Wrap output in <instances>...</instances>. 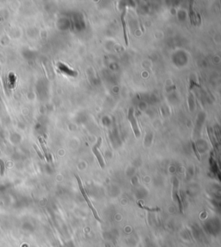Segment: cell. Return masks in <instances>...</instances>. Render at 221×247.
Returning <instances> with one entry per match:
<instances>
[{
  "mask_svg": "<svg viewBox=\"0 0 221 247\" xmlns=\"http://www.w3.org/2000/svg\"><path fill=\"white\" fill-rule=\"evenodd\" d=\"M34 148H35V150H36V152H37V154H38V155L40 156V158H41L42 160H43V159H44V156H43V155H42V154L41 153V151L39 150V149L37 148V146H36L35 144L34 145Z\"/></svg>",
  "mask_w": 221,
  "mask_h": 247,
  "instance_id": "ba28073f",
  "label": "cell"
},
{
  "mask_svg": "<svg viewBox=\"0 0 221 247\" xmlns=\"http://www.w3.org/2000/svg\"><path fill=\"white\" fill-rule=\"evenodd\" d=\"M0 166H1V175L4 174V163L0 160Z\"/></svg>",
  "mask_w": 221,
  "mask_h": 247,
  "instance_id": "30bf717a",
  "label": "cell"
},
{
  "mask_svg": "<svg viewBox=\"0 0 221 247\" xmlns=\"http://www.w3.org/2000/svg\"><path fill=\"white\" fill-rule=\"evenodd\" d=\"M194 14H193V7H192V4H190V19H191V23L192 24H195V22H194Z\"/></svg>",
  "mask_w": 221,
  "mask_h": 247,
  "instance_id": "52a82bcc",
  "label": "cell"
},
{
  "mask_svg": "<svg viewBox=\"0 0 221 247\" xmlns=\"http://www.w3.org/2000/svg\"><path fill=\"white\" fill-rule=\"evenodd\" d=\"M128 118H129V120L130 122L131 123V126L133 128V131H134V133H135V136L136 138H139L141 133H140V131L138 129V126L137 124V122H136V119L134 118V115H133V109L130 108L129 110V115H128Z\"/></svg>",
  "mask_w": 221,
  "mask_h": 247,
  "instance_id": "3957f363",
  "label": "cell"
},
{
  "mask_svg": "<svg viewBox=\"0 0 221 247\" xmlns=\"http://www.w3.org/2000/svg\"><path fill=\"white\" fill-rule=\"evenodd\" d=\"M39 141H40V143H41L42 148L43 151H44V154H45V156H46L47 160V161H50V155H49L48 152H47V148H46V146H45V144H44V142H43V140L41 138H39Z\"/></svg>",
  "mask_w": 221,
  "mask_h": 247,
  "instance_id": "5b68a950",
  "label": "cell"
},
{
  "mask_svg": "<svg viewBox=\"0 0 221 247\" xmlns=\"http://www.w3.org/2000/svg\"><path fill=\"white\" fill-rule=\"evenodd\" d=\"M126 11H123L122 15H121V21H122V25H123V31H124V37H125V45H129V42H128V36H127V29H126V23H125V16Z\"/></svg>",
  "mask_w": 221,
  "mask_h": 247,
  "instance_id": "277c9868",
  "label": "cell"
},
{
  "mask_svg": "<svg viewBox=\"0 0 221 247\" xmlns=\"http://www.w3.org/2000/svg\"><path fill=\"white\" fill-rule=\"evenodd\" d=\"M192 145H193V150H194V152H195V155H196L197 158H198L199 160H200V155H199L198 151H197V150H196V147H195L194 143H192Z\"/></svg>",
  "mask_w": 221,
  "mask_h": 247,
  "instance_id": "9c48e42d",
  "label": "cell"
},
{
  "mask_svg": "<svg viewBox=\"0 0 221 247\" xmlns=\"http://www.w3.org/2000/svg\"><path fill=\"white\" fill-rule=\"evenodd\" d=\"M138 206L142 208V209H145V210H148V211H150V212H156V211H160L159 207H155V208H149L148 207H145V206H142L141 203H138Z\"/></svg>",
  "mask_w": 221,
  "mask_h": 247,
  "instance_id": "8992f818",
  "label": "cell"
},
{
  "mask_svg": "<svg viewBox=\"0 0 221 247\" xmlns=\"http://www.w3.org/2000/svg\"><path fill=\"white\" fill-rule=\"evenodd\" d=\"M101 142H102V138H98L97 143L93 147V154L95 155V156L97 157V159H98V163H99V164H100V167H101L102 169H104V168H105V163H104V160H103L101 155L99 153V151H98V148H99V146H100V144H101Z\"/></svg>",
  "mask_w": 221,
  "mask_h": 247,
  "instance_id": "7a4b0ae2",
  "label": "cell"
},
{
  "mask_svg": "<svg viewBox=\"0 0 221 247\" xmlns=\"http://www.w3.org/2000/svg\"><path fill=\"white\" fill-rule=\"evenodd\" d=\"M75 177H76V179H77V182H78V184H79V190H80V192H81V194H82V195H83V197L85 198V200H86V203H87V205H88V207H90V209L92 210V212L93 213V215H94V218L98 220V221H100L101 219H100V218L98 217V213H97V211L95 210L94 207L93 206V204H92V202L90 201V200H89V198H88V196L86 195V192H85V189H84V187H83V185H82V182H81V181H80V179H79V175H75Z\"/></svg>",
  "mask_w": 221,
  "mask_h": 247,
  "instance_id": "6da1fadb",
  "label": "cell"
}]
</instances>
